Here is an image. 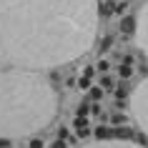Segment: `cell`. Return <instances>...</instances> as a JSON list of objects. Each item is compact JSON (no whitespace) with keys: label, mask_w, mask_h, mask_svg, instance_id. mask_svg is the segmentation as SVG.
I'll return each instance as SVG.
<instances>
[{"label":"cell","mask_w":148,"mask_h":148,"mask_svg":"<svg viewBox=\"0 0 148 148\" xmlns=\"http://www.w3.org/2000/svg\"><path fill=\"white\" fill-rule=\"evenodd\" d=\"M93 136L98 140H113V125H98L93 131Z\"/></svg>","instance_id":"7"},{"label":"cell","mask_w":148,"mask_h":148,"mask_svg":"<svg viewBox=\"0 0 148 148\" xmlns=\"http://www.w3.org/2000/svg\"><path fill=\"white\" fill-rule=\"evenodd\" d=\"M93 70H95V65H86V70H83V78H93Z\"/></svg>","instance_id":"22"},{"label":"cell","mask_w":148,"mask_h":148,"mask_svg":"<svg viewBox=\"0 0 148 148\" xmlns=\"http://www.w3.org/2000/svg\"><path fill=\"white\" fill-rule=\"evenodd\" d=\"M10 146H13V140H10V138H0V148H10Z\"/></svg>","instance_id":"23"},{"label":"cell","mask_w":148,"mask_h":148,"mask_svg":"<svg viewBox=\"0 0 148 148\" xmlns=\"http://www.w3.org/2000/svg\"><path fill=\"white\" fill-rule=\"evenodd\" d=\"M58 113V93L40 70L0 63V138L43 131Z\"/></svg>","instance_id":"2"},{"label":"cell","mask_w":148,"mask_h":148,"mask_svg":"<svg viewBox=\"0 0 148 148\" xmlns=\"http://www.w3.org/2000/svg\"><path fill=\"white\" fill-rule=\"evenodd\" d=\"M78 88L83 90V93H86V90H90V78H80V80H78Z\"/></svg>","instance_id":"17"},{"label":"cell","mask_w":148,"mask_h":148,"mask_svg":"<svg viewBox=\"0 0 148 148\" xmlns=\"http://www.w3.org/2000/svg\"><path fill=\"white\" fill-rule=\"evenodd\" d=\"M90 98H93V101H101V98H103V88H98V86H95L93 90H90Z\"/></svg>","instance_id":"18"},{"label":"cell","mask_w":148,"mask_h":148,"mask_svg":"<svg viewBox=\"0 0 148 148\" xmlns=\"http://www.w3.org/2000/svg\"><path fill=\"white\" fill-rule=\"evenodd\" d=\"M131 113L136 118L138 128L143 131V136L148 138V75L133 88L131 93Z\"/></svg>","instance_id":"3"},{"label":"cell","mask_w":148,"mask_h":148,"mask_svg":"<svg viewBox=\"0 0 148 148\" xmlns=\"http://www.w3.org/2000/svg\"><path fill=\"white\" fill-rule=\"evenodd\" d=\"M88 116H90V103L83 101V103L78 106V116H75V118H88Z\"/></svg>","instance_id":"10"},{"label":"cell","mask_w":148,"mask_h":148,"mask_svg":"<svg viewBox=\"0 0 148 148\" xmlns=\"http://www.w3.org/2000/svg\"><path fill=\"white\" fill-rule=\"evenodd\" d=\"M98 88H103V90H110V88H113V78L103 75V78H101V83H98Z\"/></svg>","instance_id":"14"},{"label":"cell","mask_w":148,"mask_h":148,"mask_svg":"<svg viewBox=\"0 0 148 148\" xmlns=\"http://www.w3.org/2000/svg\"><path fill=\"white\" fill-rule=\"evenodd\" d=\"M125 10H128V3H123V0H121V3H116V5H113V13H116V15H121V18L125 15Z\"/></svg>","instance_id":"12"},{"label":"cell","mask_w":148,"mask_h":148,"mask_svg":"<svg viewBox=\"0 0 148 148\" xmlns=\"http://www.w3.org/2000/svg\"><path fill=\"white\" fill-rule=\"evenodd\" d=\"M133 70H136V68H133V63H123V65L118 68V75H121L123 80H128L133 75Z\"/></svg>","instance_id":"9"},{"label":"cell","mask_w":148,"mask_h":148,"mask_svg":"<svg viewBox=\"0 0 148 148\" xmlns=\"http://www.w3.org/2000/svg\"><path fill=\"white\" fill-rule=\"evenodd\" d=\"M116 98H118V101H121V98L125 101V98H128V88H125V86H121V88L116 90Z\"/></svg>","instance_id":"19"},{"label":"cell","mask_w":148,"mask_h":148,"mask_svg":"<svg viewBox=\"0 0 148 148\" xmlns=\"http://www.w3.org/2000/svg\"><path fill=\"white\" fill-rule=\"evenodd\" d=\"M73 128H75V136H78V138H88V136H93L88 118H75V121H73Z\"/></svg>","instance_id":"6"},{"label":"cell","mask_w":148,"mask_h":148,"mask_svg":"<svg viewBox=\"0 0 148 148\" xmlns=\"http://www.w3.org/2000/svg\"><path fill=\"white\" fill-rule=\"evenodd\" d=\"M136 43L143 50V55L148 58V3L140 8L138 18H136Z\"/></svg>","instance_id":"4"},{"label":"cell","mask_w":148,"mask_h":148,"mask_svg":"<svg viewBox=\"0 0 148 148\" xmlns=\"http://www.w3.org/2000/svg\"><path fill=\"white\" fill-rule=\"evenodd\" d=\"M110 48H113V38L106 35V38L101 40V53H106V50H110Z\"/></svg>","instance_id":"15"},{"label":"cell","mask_w":148,"mask_h":148,"mask_svg":"<svg viewBox=\"0 0 148 148\" xmlns=\"http://www.w3.org/2000/svg\"><path fill=\"white\" fill-rule=\"evenodd\" d=\"M95 68L101 70V73H108V70H110V60H106V58H101V60L95 63Z\"/></svg>","instance_id":"13"},{"label":"cell","mask_w":148,"mask_h":148,"mask_svg":"<svg viewBox=\"0 0 148 148\" xmlns=\"http://www.w3.org/2000/svg\"><path fill=\"white\" fill-rule=\"evenodd\" d=\"M123 3H128V0H123Z\"/></svg>","instance_id":"24"},{"label":"cell","mask_w":148,"mask_h":148,"mask_svg":"<svg viewBox=\"0 0 148 148\" xmlns=\"http://www.w3.org/2000/svg\"><path fill=\"white\" fill-rule=\"evenodd\" d=\"M45 148H68V143H65V140H60V138H55L53 143H50V146H45Z\"/></svg>","instance_id":"20"},{"label":"cell","mask_w":148,"mask_h":148,"mask_svg":"<svg viewBox=\"0 0 148 148\" xmlns=\"http://www.w3.org/2000/svg\"><path fill=\"white\" fill-rule=\"evenodd\" d=\"M58 138L68 143V140H70V128H65V125H63V128H58Z\"/></svg>","instance_id":"16"},{"label":"cell","mask_w":148,"mask_h":148,"mask_svg":"<svg viewBox=\"0 0 148 148\" xmlns=\"http://www.w3.org/2000/svg\"><path fill=\"white\" fill-rule=\"evenodd\" d=\"M128 123V118L123 116V113H113V118H110V125H125Z\"/></svg>","instance_id":"11"},{"label":"cell","mask_w":148,"mask_h":148,"mask_svg":"<svg viewBox=\"0 0 148 148\" xmlns=\"http://www.w3.org/2000/svg\"><path fill=\"white\" fill-rule=\"evenodd\" d=\"M86 148H146L140 143H133V140H101V143H93V146Z\"/></svg>","instance_id":"5"},{"label":"cell","mask_w":148,"mask_h":148,"mask_svg":"<svg viewBox=\"0 0 148 148\" xmlns=\"http://www.w3.org/2000/svg\"><path fill=\"white\" fill-rule=\"evenodd\" d=\"M121 33H123V35H133V33H136V18L123 15V20H121Z\"/></svg>","instance_id":"8"},{"label":"cell","mask_w":148,"mask_h":148,"mask_svg":"<svg viewBox=\"0 0 148 148\" xmlns=\"http://www.w3.org/2000/svg\"><path fill=\"white\" fill-rule=\"evenodd\" d=\"M98 0H0V63L50 70L95 43Z\"/></svg>","instance_id":"1"},{"label":"cell","mask_w":148,"mask_h":148,"mask_svg":"<svg viewBox=\"0 0 148 148\" xmlns=\"http://www.w3.org/2000/svg\"><path fill=\"white\" fill-rule=\"evenodd\" d=\"M28 148H45V143L40 138H30V143H28Z\"/></svg>","instance_id":"21"}]
</instances>
